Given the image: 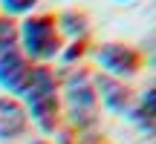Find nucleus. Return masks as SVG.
<instances>
[{"label": "nucleus", "mask_w": 156, "mask_h": 144, "mask_svg": "<svg viewBox=\"0 0 156 144\" xmlns=\"http://www.w3.org/2000/svg\"><path fill=\"white\" fill-rule=\"evenodd\" d=\"M32 144H46V141H32Z\"/></svg>", "instance_id": "6e6552de"}, {"label": "nucleus", "mask_w": 156, "mask_h": 144, "mask_svg": "<svg viewBox=\"0 0 156 144\" xmlns=\"http://www.w3.org/2000/svg\"><path fill=\"white\" fill-rule=\"evenodd\" d=\"M41 0H0L6 15H29V12L38 6Z\"/></svg>", "instance_id": "0eeeda50"}, {"label": "nucleus", "mask_w": 156, "mask_h": 144, "mask_svg": "<svg viewBox=\"0 0 156 144\" xmlns=\"http://www.w3.org/2000/svg\"><path fill=\"white\" fill-rule=\"evenodd\" d=\"M26 104L29 115L44 130H55L58 121V81L49 67H32V78L26 87Z\"/></svg>", "instance_id": "f03ea898"}, {"label": "nucleus", "mask_w": 156, "mask_h": 144, "mask_svg": "<svg viewBox=\"0 0 156 144\" xmlns=\"http://www.w3.org/2000/svg\"><path fill=\"white\" fill-rule=\"evenodd\" d=\"M29 130V112L12 95L0 98V141H15Z\"/></svg>", "instance_id": "39448f33"}, {"label": "nucleus", "mask_w": 156, "mask_h": 144, "mask_svg": "<svg viewBox=\"0 0 156 144\" xmlns=\"http://www.w3.org/2000/svg\"><path fill=\"white\" fill-rule=\"evenodd\" d=\"M32 78V61L20 49H9L0 55V87L9 95H23Z\"/></svg>", "instance_id": "20e7f679"}, {"label": "nucleus", "mask_w": 156, "mask_h": 144, "mask_svg": "<svg viewBox=\"0 0 156 144\" xmlns=\"http://www.w3.org/2000/svg\"><path fill=\"white\" fill-rule=\"evenodd\" d=\"M17 49L44 67L55 55H61V32H58V20L52 15H32L20 23L17 29Z\"/></svg>", "instance_id": "f257e3e1"}, {"label": "nucleus", "mask_w": 156, "mask_h": 144, "mask_svg": "<svg viewBox=\"0 0 156 144\" xmlns=\"http://www.w3.org/2000/svg\"><path fill=\"white\" fill-rule=\"evenodd\" d=\"M95 58L113 78H130L142 69V52L127 43H104Z\"/></svg>", "instance_id": "7ed1b4c3"}, {"label": "nucleus", "mask_w": 156, "mask_h": 144, "mask_svg": "<svg viewBox=\"0 0 156 144\" xmlns=\"http://www.w3.org/2000/svg\"><path fill=\"white\" fill-rule=\"evenodd\" d=\"M17 46V29L6 15H0V55Z\"/></svg>", "instance_id": "423d86ee"}, {"label": "nucleus", "mask_w": 156, "mask_h": 144, "mask_svg": "<svg viewBox=\"0 0 156 144\" xmlns=\"http://www.w3.org/2000/svg\"><path fill=\"white\" fill-rule=\"evenodd\" d=\"M119 3H130V0H119Z\"/></svg>", "instance_id": "1a4fd4ad"}]
</instances>
